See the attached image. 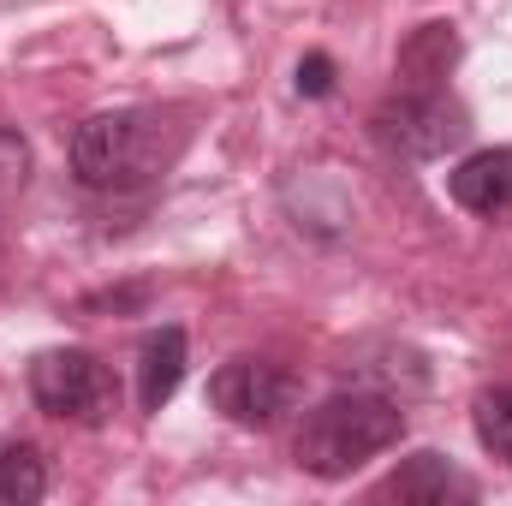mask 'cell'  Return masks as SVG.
I'll list each match as a JSON object with an SVG mask.
<instances>
[{"mask_svg": "<svg viewBox=\"0 0 512 506\" xmlns=\"http://www.w3.org/2000/svg\"><path fill=\"white\" fill-rule=\"evenodd\" d=\"M405 435V411L387 393H334L316 411H304L298 435H292V459L298 471L340 483L358 465H370L376 453H387Z\"/></svg>", "mask_w": 512, "mask_h": 506, "instance_id": "1", "label": "cell"}, {"mask_svg": "<svg viewBox=\"0 0 512 506\" xmlns=\"http://www.w3.org/2000/svg\"><path fill=\"white\" fill-rule=\"evenodd\" d=\"M167 143H161V114L155 108H114V114H90L72 131V173L90 191H131L143 179H155L167 167Z\"/></svg>", "mask_w": 512, "mask_h": 506, "instance_id": "2", "label": "cell"}, {"mask_svg": "<svg viewBox=\"0 0 512 506\" xmlns=\"http://www.w3.org/2000/svg\"><path fill=\"white\" fill-rule=\"evenodd\" d=\"M30 399L60 423H102L114 411V376L96 352L54 346V352H36L30 364Z\"/></svg>", "mask_w": 512, "mask_h": 506, "instance_id": "3", "label": "cell"}, {"mask_svg": "<svg viewBox=\"0 0 512 506\" xmlns=\"http://www.w3.org/2000/svg\"><path fill=\"white\" fill-rule=\"evenodd\" d=\"M376 143L393 149V155H405V161H435V155H447L453 143H465V108L447 96V90H399V96H387L382 108H376Z\"/></svg>", "mask_w": 512, "mask_h": 506, "instance_id": "4", "label": "cell"}, {"mask_svg": "<svg viewBox=\"0 0 512 506\" xmlns=\"http://www.w3.org/2000/svg\"><path fill=\"white\" fill-rule=\"evenodd\" d=\"M209 399H215V411L227 423L268 429L298 405V381H292V370H280L268 358H233V364H221L209 376Z\"/></svg>", "mask_w": 512, "mask_h": 506, "instance_id": "5", "label": "cell"}, {"mask_svg": "<svg viewBox=\"0 0 512 506\" xmlns=\"http://www.w3.org/2000/svg\"><path fill=\"white\" fill-rule=\"evenodd\" d=\"M447 191L471 215H507L512 209V149H477L447 173Z\"/></svg>", "mask_w": 512, "mask_h": 506, "instance_id": "6", "label": "cell"}, {"mask_svg": "<svg viewBox=\"0 0 512 506\" xmlns=\"http://www.w3.org/2000/svg\"><path fill=\"white\" fill-rule=\"evenodd\" d=\"M382 501H423V506H447V501H471L477 495V483L465 477V471H453L441 453H411L393 477H387L382 489H376Z\"/></svg>", "mask_w": 512, "mask_h": 506, "instance_id": "7", "label": "cell"}, {"mask_svg": "<svg viewBox=\"0 0 512 506\" xmlns=\"http://www.w3.org/2000/svg\"><path fill=\"white\" fill-rule=\"evenodd\" d=\"M185 381V328H155L137 352V405L161 411Z\"/></svg>", "mask_w": 512, "mask_h": 506, "instance_id": "8", "label": "cell"}, {"mask_svg": "<svg viewBox=\"0 0 512 506\" xmlns=\"http://www.w3.org/2000/svg\"><path fill=\"white\" fill-rule=\"evenodd\" d=\"M453 54H459L453 24H423V30L399 48V78H405L399 90H441V78H447Z\"/></svg>", "mask_w": 512, "mask_h": 506, "instance_id": "9", "label": "cell"}, {"mask_svg": "<svg viewBox=\"0 0 512 506\" xmlns=\"http://www.w3.org/2000/svg\"><path fill=\"white\" fill-rule=\"evenodd\" d=\"M48 495V465L30 441L0 447V506H36Z\"/></svg>", "mask_w": 512, "mask_h": 506, "instance_id": "10", "label": "cell"}, {"mask_svg": "<svg viewBox=\"0 0 512 506\" xmlns=\"http://www.w3.org/2000/svg\"><path fill=\"white\" fill-rule=\"evenodd\" d=\"M477 441L512 465V387H495L477 399Z\"/></svg>", "mask_w": 512, "mask_h": 506, "instance_id": "11", "label": "cell"}, {"mask_svg": "<svg viewBox=\"0 0 512 506\" xmlns=\"http://www.w3.org/2000/svg\"><path fill=\"white\" fill-rule=\"evenodd\" d=\"M328 90H334V60L328 54H310L298 66V96H328Z\"/></svg>", "mask_w": 512, "mask_h": 506, "instance_id": "12", "label": "cell"}, {"mask_svg": "<svg viewBox=\"0 0 512 506\" xmlns=\"http://www.w3.org/2000/svg\"><path fill=\"white\" fill-rule=\"evenodd\" d=\"M0 209H6V203H0Z\"/></svg>", "mask_w": 512, "mask_h": 506, "instance_id": "13", "label": "cell"}]
</instances>
